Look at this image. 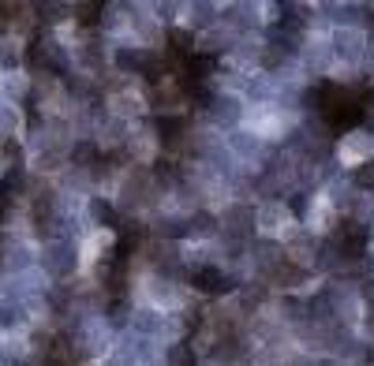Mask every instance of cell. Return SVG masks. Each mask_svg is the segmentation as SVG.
Returning <instances> with one entry per match:
<instances>
[{"label": "cell", "mask_w": 374, "mask_h": 366, "mask_svg": "<svg viewBox=\"0 0 374 366\" xmlns=\"http://www.w3.org/2000/svg\"><path fill=\"white\" fill-rule=\"evenodd\" d=\"M195 288L206 291V296H221V291H229V280H225L217 269H198L195 273Z\"/></svg>", "instance_id": "cell-1"}, {"label": "cell", "mask_w": 374, "mask_h": 366, "mask_svg": "<svg viewBox=\"0 0 374 366\" xmlns=\"http://www.w3.org/2000/svg\"><path fill=\"white\" fill-rule=\"evenodd\" d=\"M75 15H79V23H83V26H94V23H97V15H102V0L79 4V8H75Z\"/></svg>", "instance_id": "cell-2"}, {"label": "cell", "mask_w": 374, "mask_h": 366, "mask_svg": "<svg viewBox=\"0 0 374 366\" xmlns=\"http://www.w3.org/2000/svg\"><path fill=\"white\" fill-rule=\"evenodd\" d=\"M355 187H374V164H363L355 172Z\"/></svg>", "instance_id": "cell-3"}, {"label": "cell", "mask_w": 374, "mask_h": 366, "mask_svg": "<svg viewBox=\"0 0 374 366\" xmlns=\"http://www.w3.org/2000/svg\"><path fill=\"white\" fill-rule=\"evenodd\" d=\"M94 217L97 221H113V209H109L105 202H94Z\"/></svg>", "instance_id": "cell-4"}, {"label": "cell", "mask_w": 374, "mask_h": 366, "mask_svg": "<svg viewBox=\"0 0 374 366\" xmlns=\"http://www.w3.org/2000/svg\"><path fill=\"white\" fill-rule=\"evenodd\" d=\"M4 213H8V187L0 183V217H4Z\"/></svg>", "instance_id": "cell-5"}, {"label": "cell", "mask_w": 374, "mask_h": 366, "mask_svg": "<svg viewBox=\"0 0 374 366\" xmlns=\"http://www.w3.org/2000/svg\"><path fill=\"white\" fill-rule=\"evenodd\" d=\"M292 209H296V217H303V213H307V206H303V198H299V195L292 198Z\"/></svg>", "instance_id": "cell-6"}]
</instances>
